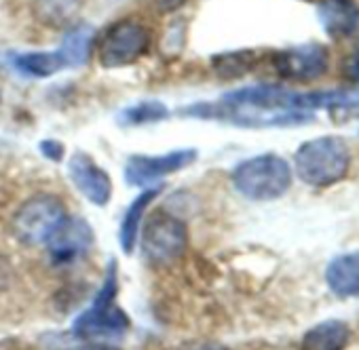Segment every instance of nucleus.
<instances>
[{"mask_svg": "<svg viewBox=\"0 0 359 350\" xmlns=\"http://www.w3.org/2000/svg\"><path fill=\"white\" fill-rule=\"evenodd\" d=\"M327 287L340 298L359 295V251L334 258L325 270Z\"/></svg>", "mask_w": 359, "mask_h": 350, "instance_id": "13", "label": "nucleus"}, {"mask_svg": "<svg viewBox=\"0 0 359 350\" xmlns=\"http://www.w3.org/2000/svg\"><path fill=\"white\" fill-rule=\"evenodd\" d=\"M342 74L353 80V83H359V51L348 55L344 62H342Z\"/></svg>", "mask_w": 359, "mask_h": 350, "instance_id": "21", "label": "nucleus"}, {"mask_svg": "<svg viewBox=\"0 0 359 350\" xmlns=\"http://www.w3.org/2000/svg\"><path fill=\"white\" fill-rule=\"evenodd\" d=\"M348 340V325L340 318H327L317 323L302 335L300 350H344Z\"/></svg>", "mask_w": 359, "mask_h": 350, "instance_id": "14", "label": "nucleus"}, {"mask_svg": "<svg viewBox=\"0 0 359 350\" xmlns=\"http://www.w3.org/2000/svg\"><path fill=\"white\" fill-rule=\"evenodd\" d=\"M13 66L18 72L34 78H47L66 68L60 51H36V53H20L13 55Z\"/></svg>", "mask_w": 359, "mask_h": 350, "instance_id": "17", "label": "nucleus"}, {"mask_svg": "<svg viewBox=\"0 0 359 350\" xmlns=\"http://www.w3.org/2000/svg\"><path fill=\"white\" fill-rule=\"evenodd\" d=\"M79 350H121V348H114V346H108V344H91V346L79 348Z\"/></svg>", "mask_w": 359, "mask_h": 350, "instance_id": "24", "label": "nucleus"}, {"mask_svg": "<svg viewBox=\"0 0 359 350\" xmlns=\"http://www.w3.org/2000/svg\"><path fill=\"white\" fill-rule=\"evenodd\" d=\"M298 178L315 188L332 186L346 178L351 167V152L342 137L321 135L304 141L294 156Z\"/></svg>", "mask_w": 359, "mask_h": 350, "instance_id": "2", "label": "nucleus"}, {"mask_svg": "<svg viewBox=\"0 0 359 350\" xmlns=\"http://www.w3.org/2000/svg\"><path fill=\"white\" fill-rule=\"evenodd\" d=\"M169 116V108L163 102L156 99H146L140 104H133L125 108L118 114V122L123 127H140V125H150V122H161Z\"/></svg>", "mask_w": 359, "mask_h": 350, "instance_id": "20", "label": "nucleus"}, {"mask_svg": "<svg viewBox=\"0 0 359 350\" xmlns=\"http://www.w3.org/2000/svg\"><path fill=\"white\" fill-rule=\"evenodd\" d=\"M319 20L330 36L344 38L351 36L359 24V7L355 0H323L319 7Z\"/></svg>", "mask_w": 359, "mask_h": 350, "instance_id": "12", "label": "nucleus"}, {"mask_svg": "<svg viewBox=\"0 0 359 350\" xmlns=\"http://www.w3.org/2000/svg\"><path fill=\"white\" fill-rule=\"evenodd\" d=\"M81 5L83 0H34V15L49 28H64L76 18Z\"/></svg>", "mask_w": 359, "mask_h": 350, "instance_id": "18", "label": "nucleus"}, {"mask_svg": "<svg viewBox=\"0 0 359 350\" xmlns=\"http://www.w3.org/2000/svg\"><path fill=\"white\" fill-rule=\"evenodd\" d=\"M152 43L150 30L137 20H121L112 24L100 41V64L104 68H125L135 64Z\"/></svg>", "mask_w": 359, "mask_h": 350, "instance_id": "6", "label": "nucleus"}, {"mask_svg": "<svg viewBox=\"0 0 359 350\" xmlns=\"http://www.w3.org/2000/svg\"><path fill=\"white\" fill-rule=\"evenodd\" d=\"M91 241H93L91 226L81 218H68L62 224V228L51 237L47 247L55 262L68 264L79 260L91 247Z\"/></svg>", "mask_w": 359, "mask_h": 350, "instance_id": "11", "label": "nucleus"}, {"mask_svg": "<svg viewBox=\"0 0 359 350\" xmlns=\"http://www.w3.org/2000/svg\"><path fill=\"white\" fill-rule=\"evenodd\" d=\"M182 112L193 118H214L250 129L292 127L313 120V112L304 106V93L290 91L281 85L241 87L224 93L218 102H201Z\"/></svg>", "mask_w": 359, "mask_h": 350, "instance_id": "1", "label": "nucleus"}, {"mask_svg": "<svg viewBox=\"0 0 359 350\" xmlns=\"http://www.w3.org/2000/svg\"><path fill=\"white\" fill-rule=\"evenodd\" d=\"M189 0H152V5L158 13H173L180 7H184Z\"/></svg>", "mask_w": 359, "mask_h": 350, "instance_id": "23", "label": "nucleus"}, {"mask_svg": "<svg viewBox=\"0 0 359 350\" xmlns=\"http://www.w3.org/2000/svg\"><path fill=\"white\" fill-rule=\"evenodd\" d=\"M258 64V53L252 49H239V51H229L220 53L212 59V68L216 70L218 76L222 78H241L248 72L254 70Z\"/></svg>", "mask_w": 359, "mask_h": 350, "instance_id": "19", "label": "nucleus"}, {"mask_svg": "<svg viewBox=\"0 0 359 350\" xmlns=\"http://www.w3.org/2000/svg\"><path fill=\"white\" fill-rule=\"evenodd\" d=\"M233 186L250 201H275L290 190L292 169L277 154H260L235 167Z\"/></svg>", "mask_w": 359, "mask_h": 350, "instance_id": "4", "label": "nucleus"}, {"mask_svg": "<svg viewBox=\"0 0 359 350\" xmlns=\"http://www.w3.org/2000/svg\"><path fill=\"white\" fill-rule=\"evenodd\" d=\"M189 232L182 220L156 211L142 232V253L154 266H167L187 251Z\"/></svg>", "mask_w": 359, "mask_h": 350, "instance_id": "7", "label": "nucleus"}, {"mask_svg": "<svg viewBox=\"0 0 359 350\" xmlns=\"http://www.w3.org/2000/svg\"><path fill=\"white\" fill-rule=\"evenodd\" d=\"M197 160V150L195 148H180L167 154L158 156H146V154H135L127 160L125 164V180L129 186H152L161 178L175 171H182L184 167L193 164Z\"/></svg>", "mask_w": 359, "mask_h": 350, "instance_id": "9", "label": "nucleus"}, {"mask_svg": "<svg viewBox=\"0 0 359 350\" xmlns=\"http://www.w3.org/2000/svg\"><path fill=\"white\" fill-rule=\"evenodd\" d=\"M41 152H43L47 158H51V160H62V156H64V146H62L60 141L47 139V141L41 144Z\"/></svg>", "mask_w": 359, "mask_h": 350, "instance_id": "22", "label": "nucleus"}, {"mask_svg": "<svg viewBox=\"0 0 359 350\" xmlns=\"http://www.w3.org/2000/svg\"><path fill=\"white\" fill-rule=\"evenodd\" d=\"M68 220L66 207L51 195H39L26 201L13 218V230L26 245H47Z\"/></svg>", "mask_w": 359, "mask_h": 350, "instance_id": "5", "label": "nucleus"}, {"mask_svg": "<svg viewBox=\"0 0 359 350\" xmlns=\"http://www.w3.org/2000/svg\"><path fill=\"white\" fill-rule=\"evenodd\" d=\"M271 64L275 72L285 80L311 83L321 78L330 68V53L319 43H309L300 47H290L273 53Z\"/></svg>", "mask_w": 359, "mask_h": 350, "instance_id": "8", "label": "nucleus"}, {"mask_svg": "<svg viewBox=\"0 0 359 350\" xmlns=\"http://www.w3.org/2000/svg\"><path fill=\"white\" fill-rule=\"evenodd\" d=\"M118 276L114 262H110L104 283L93 298L91 306L83 310L72 323V331L83 340H118L129 331V316L116 304Z\"/></svg>", "mask_w": 359, "mask_h": 350, "instance_id": "3", "label": "nucleus"}, {"mask_svg": "<svg viewBox=\"0 0 359 350\" xmlns=\"http://www.w3.org/2000/svg\"><path fill=\"white\" fill-rule=\"evenodd\" d=\"M161 192V186L156 188H148L144 190L140 197L133 199V203L127 207L125 216H123V222H121V228H118V243L123 247V251L129 255L135 245H137V237H140V228H142V220H144V214L148 209V205L156 199V195Z\"/></svg>", "mask_w": 359, "mask_h": 350, "instance_id": "15", "label": "nucleus"}, {"mask_svg": "<svg viewBox=\"0 0 359 350\" xmlns=\"http://www.w3.org/2000/svg\"><path fill=\"white\" fill-rule=\"evenodd\" d=\"M306 3H323V0H306Z\"/></svg>", "mask_w": 359, "mask_h": 350, "instance_id": "25", "label": "nucleus"}, {"mask_svg": "<svg viewBox=\"0 0 359 350\" xmlns=\"http://www.w3.org/2000/svg\"><path fill=\"white\" fill-rule=\"evenodd\" d=\"M68 175L76 190L95 207L108 205L112 197L110 175L85 152H74L68 160Z\"/></svg>", "mask_w": 359, "mask_h": 350, "instance_id": "10", "label": "nucleus"}, {"mask_svg": "<svg viewBox=\"0 0 359 350\" xmlns=\"http://www.w3.org/2000/svg\"><path fill=\"white\" fill-rule=\"evenodd\" d=\"M93 36H95V32L87 24H79L66 32V36L57 49L66 68H81L87 64L91 47H93Z\"/></svg>", "mask_w": 359, "mask_h": 350, "instance_id": "16", "label": "nucleus"}, {"mask_svg": "<svg viewBox=\"0 0 359 350\" xmlns=\"http://www.w3.org/2000/svg\"><path fill=\"white\" fill-rule=\"evenodd\" d=\"M0 99H3V97H0Z\"/></svg>", "mask_w": 359, "mask_h": 350, "instance_id": "26", "label": "nucleus"}]
</instances>
